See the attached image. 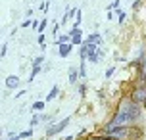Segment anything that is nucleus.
Wrapping results in <instances>:
<instances>
[{"label":"nucleus","mask_w":146,"mask_h":140,"mask_svg":"<svg viewBox=\"0 0 146 140\" xmlns=\"http://www.w3.org/2000/svg\"><path fill=\"white\" fill-rule=\"evenodd\" d=\"M58 94H60V88H58V87H54V88H52L50 92H48V96H46V102H50V100H54V98H56Z\"/></svg>","instance_id":"9b49d317"},{"label":"nucleus","mask_w":146,"mask_h":140,"mask_svg":"<svg viewBox=\"0 0 146 140\" xmlns=\"http://www.w3.org/2000/svg\"><path fill=\"white\" fill-rule=\"evenodd\" d=\"M40 71H42V69H40V65H33V71H31V75H29V81H33L36 75L40 73Z\"/></svg>","instance_id":"f8f14e48"},{"label":"nucleus","mask_w":146,"mask_h":140,"mask_svg":"<svg viewBox=\"0 0 146 140\" xmlns=\"http://www.w3.org/2000/svg\"><path fill=\"white\" fill-rule=\"evenodd\" d=\"M144 108H146V102H144Z\"/></svg>","instance_id":"7c9ffc66"},{"label":"nucleus","mask_w":146,"mask_h":140,"mask_svg":"<svg viewBox=\"0 0 146 140\" xmlns=\"http://www.w3.org/2000/svg\"><path fill=\"white\" fill-rule=\"evenodd\" d=\"M113 71H115V67H108V69H106V77H111V75H113Z\"/></svg>","instance_id":"5701e85b"},{"label":"nucleus","mask_w":146,"mask_h":140,"mask_svg":"<svg viewBox=\"0 0 146 140\" xmlns=\"http://www.w3.org/2000/svg\"><path fill=\"white\" fill-rule=\"evenodd\" d=\"M85 92H87V85H85V83H81V85H79V94L85 96Z\"/></svg>","instance_id":"aec40b11"},{"label":"nucleus","mask_w":146,"mask_h":140,"mask_svg":"<svg viewBox=\"0 0 146 140\" xmlns=\"http://www.w3.org/2000/svg\"><path fill=\"white\" fill-rule=\"evenodd\" d=\"M75 35H81V27H73L69 31V37H75Z\"/></svg>","instance_id":"6ab92c4d"},{"label":"nucleus","mask_w":146,"mask_h":140,"mask_svg":"<svg viewBox=\"0 0 146 140\" xmlns=\"http://www.w3.org/2000/svg\"><path fill=\"white\" fill-rule=\"evenodd\" d=\"M67 42H71V37H69V35H60L58 40H56V46H60V44H67Z\"/></svg>","instance_id":"1a4fd4ad"},{"label":"nucleus","mask_w":146,"mask_h":140,"mask_svg":"<svg viewBox=\"0 0 146 140\" xmlns=\"http://www.w3.org/2000/svg\"><path fill=\"white\" fill-rule=\"evenodd\" d=\"M137 123V119L131 117L129 113H123V111H115V115L111 117L108 125H113V127H131Z\"/></svg>","instance_id":"7ed1b4c3"},{"label":"nucleus","mask_w":146,"mask_h":140,"mask_svg":"<svg viewBox=\"0 0 146 140\" xmlns=\"http://www.w3.org/2000/svg\"><path fill=\"white\" fill-rule=\"evenodd\" d=\"M131 100L133 102H137V104H140V106H144V102H146V87L142 85V87H137V88L131 92Z\"/></svg>","instance_id":"39448f33"},{"label":"nucleus","mask_w":146,"mask_h":140,"mask_svg":"<svg viewBox=\"0 0 146 140\" xmlns=\"http://www.w3.org/2000/svg\"><path fill=\"white\" fill-rule=\"evenodd\" d=\"M17 87H19V77H15V75L6 77V88H17Z\"/></svg>","instance_id":"0eeeda50"},{"label":"nucleus","mask_w":146,"mask_h":140,"mask_svg":"<svg viewBox=\"0 0 146 140\" xmlns=\"http://www.w3.org/2000/svg\"><path fill=\"white\" fill-rule=\"evenodd\" d=\"M83 42H85V40H83V37H81V35H75V37H71V44H77V46H81Z\"/></svg>","instance_id":"ddd939ff"},{"label":"nucleus","mask_w":146,"mask_h":140,"mask_svg":"<svg viewBox=\"0 0 146 140\" xmlns=\"http://www.w3.org/2000/svg\"><path fill=\"white\" fill-rule=\"evenodd\" d=\"M19 136H21V138H31V136H33V129H27V131L19 133Z\"/></svg>","instance_id":"2eb2a0df"},{"label":"nucleus","mask_w":146,"mask_h":140,"mask_svg":"<svg viewBox=\"0 0 146 140\" xmlns=\"http://www.w3.org/2000/svg\"><path fill=\"white\" fill-rule=\"evenodd\" d=\"M88 140H108V138H104V136H92V138H88Z\"/></svg>","instance_id":"c85d7f7f"},{"label":"nucleus","mask_w":146,"mask_h":140,"mask_svg":"<svg viewBox=\"0 0 146 140\" xmlns=\"http://www.w3.org/2000/svg\"><path fill=\"white\" fill-rule=\"evenodd\" d=\"M42 61H44V56H36L33 59V65H42Z\"/></svg>","instance_id":"f3484780"},{"label":"nucleus","mask_w":146,"mask_h":140,"mask_svg":"<svg viewBox=\"0 0 146 140\" xmlns=\"http://www.w3.org/2000/svg\"><path fill=\"white\" fill-rule=\"evenodd\" d=\"M117 111L129 113L131 117L139 119V117H140V104L133 102V100H131V96H129V98H123V100L119 102V106H117Z\"/></svg>","instance_id":"f03ea898"},{"label":"nucleus","mask_w":146,"mask_h":140,"mask_svg":"<svg viewBox=\"0 0 146 140\" xmlns=\"http://www.w3.org/2000/svg\"><path fill=\"white\" fill-rule=\"evenodd\" d=\"M69 125V117H66V119H62L60 123H56V125H50L48 129H46V136L50 138V136H56L58 133H62L66 127Z\"/></svg>","instance_id":"20e7f679"},{"label":"nucleus","mask_w":146,"mask_h":140,"mask_svg":"<svg viewBox=\"0 0 146 140\" xmlns=\"http://www.w3.org/2000/svg\"><path fill=\"white\" fill-rule=\"evenodd\" d=\"M140 4H142L140 0H135V2H133V8H140Z\"/></svg>","instance_id":"bb28decb"},{"label":"nucleus","mask_w":146,"mask_h":140,"mask_svg":"<svg viewBox=\"0 0 146 140\" xmlns=\"http://www.w3.org/2000/svg\"><path fill=\"white\" fill-rule=\"evenodd\" d=\"M140 75H142V79H146V56H144V61H142V65H140Z\"/></svg>","instance_id":"dca6fc26"},{"label":"nucleus","mask_w":146,"mask_h":140,"mask_svg":"<svg viewBox=\"0 0 146 140\" xmlns=\"http://www.w3.org/2000/svg\"><path fill=\"white\" fill-rule=\"evenodd\" d=\"M125 21V12H121V14H119V23H123Z\"/></svg>","instance_id":"cd10ccee"},{"label":"nucleus","mask_w":146,"mask_h":140,"mask_svg":"<svg viewBox=\"0 0 146 140\" xmlns=\"http://www.w3.org/2000/svg\"><path fill=\"white\" fill-rule=\"evenodd\" d=\"M8 140H21V136H19V134H15V136H12V138H8Z\"/></svg>","instance_id":"c756f323"},{"label":"nucleus","mask_w":146,"mask_h":140,"mask_svg":"<svg viewBox=\"0 0 146 140\" xmlns=\"http://www.w3.org/2000/svg\"><path fill=\"white\" fill-rule=\"evenodd\" d=\"M44 40H46V38H44V33H40V35H38V38H36V42L42 46V48H44Z\"/></svg>","instance_id":"412c9836"},{"label":"nucleus","mask_w":146,"mask_h":140,"mask_svg":"<svg viewBox=\"0 0 146 140\" xmlns=\"http://www.w3.org/2000/svg\"><path fill=\"white\" fill-rule=\"evenodd\" d=\"M73 15H77V8H71V10L67 12V17H73Z\"/></svg>","instance_id":"393cba45"},{"label":"nucleus","mask_w":146,"mask_h":140,"mask_svg":"<svg viewBox=\"0 0 146 140\" xmlns=\"http://www.w3.org/2000/svg\"><path fill=\"white\" fill-rule=\"evenodd\" d=\"M31 25H33V19H29V17H27V19H25L19 27H21V29H27V27H31Z\"/></svg>","instance_id":"a211bd4d"},{"label":"nucleus","mask_w":146,"mask_h":140,"mask_svg":"<svg viewBox=\"0 0 146 140\" xmlns=\"http://www.w3.org/2000/svg\"><path fill=\"white\" fill-rule=\"evenodd\" d=\"M85 42H87V44H102V35H100V33H90V35H88L87 38H85Z\"/></svg>","instance_id":"423d86ee"},{"label":"nucleus","mask_w":146,"mask_h":140,"mask_svg":"<svg viewBox=\"0 0 146 140\" xmlns=\"http://www.w3.org/2000/svg\"><path fill=\"white\" fill-rule=\"evenodd\" d=\"M6 52H8V44H4V46H2V50H0V56L4 58V56H6Z\"/></svg>","instance_id":"a878e982"},{"label":"nucleus","mask_w":146,"mask_h":140,"mask_svg":"<svg viewBox=\"0 0 146 140\" xmlns=\"http://www.w3.org/2000/svg\"><path fill=\"white\" fill-rule=\"evenodd\" d=\"M133 133H137L131 127H113V125H106L102 129V136L108 140H129Z\"/></svg>","instance_id":"f257e3e1"},{"label":"nucleus","mask_w":146,"mask_h":140,"mask_svg":"<svg viewBox=\"0 0 146 140\" xmlns=\"http://www.w3.org/2000/svg\"><path fill=\"white\" fill-rule=\"evenodd\" d=\"M77 77H79V69L71 67L69 69V83H77Z\"/></svg>","instance_id":"9d476101"},{"label":"nucleus","mask_w":146,"mask_h":140,"mask_svg":"<svg viewBox=\"0 0 146 140\" xmlns=\"http://www.w3.org/2000/svg\"><path fill=\"white\" fill-rule=\"evenodd\" d=\"M71 42H67V44H60L58 46V50H60V56H62V58H67V56H69V52H71Z\"/></svg>","instance_id":"6e6552de"},{"label":"nucleus","mask_w":146,"mask_h":140,"mask_svg":"<svg viewBox=\"0 0 146 140\" xmlns=\"http://www.w3.org/2000/svg\"><path fill=\"white\" fill-rule=\"evenodd\" d=\"M46 2H50V0H46Z\"/></svg>","instance_id":"2f4dec72"},{"label":"nucleus","mask_w":146,"mask_h":140,"mask_svg":"<svg viewBox=\"0 0 146 140\" xmlns=\"http://www.w3.org/2000/svg\"><path fill=\"white\" fill-rule=\"evenodd\" d=\"M46 25H48V21H46V19H40V25L36 27V31H38V35H40V33H44V29H46Z\"/></svg>","instance_id":"4468645a"},{"label":"nucleus","mask_w":146,"mask_h":140,"mask_svg":"<svg viewBox=\"0 0 146 140\" xmlns=\"http://www.w3.org/2000/svg\"><path fill=\"white\" fill-rule=\"evenodd\" d=\"M40 121H42V119H38V117H36V115H35V117L31 119V125L35 127V125H38V123H40Z\"/></svg>","instance_id":"b1692460"},{"label":"nucleus","mask_w":146,"mask_h":140,"mask_svg":"<svg viewBox=\"0 0 146 140\" xmlns=\"http://www.w3.org/2000/svg\"><path fill=\"white\" fill-rule=\"evenodd\" d=\"M44 108V102H35L33 104V110H42Z\"/></svg>","instance_id":"4be33fe9"}]
</instances>
